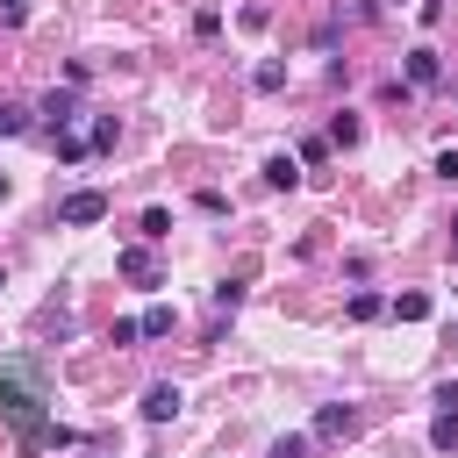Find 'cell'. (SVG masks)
Returning a JSON list of instances; mask_svg holds the SVG:
<instances>
[{
	"mask_svg": "<svg viewBox=\"0 0 458 458\" xmlns=\"http://www.w3.org/2000/svg\"><path fill=\"white\" fill-rule=\"evenodd\" d=\"M329 157V136H301V165H322Z\"/></svg>",
	"mask_w": 458,
	"mask_h": 458,
	"instance_id": "19",
	"label": "cell"
},
{
	"mask_svg": "<svg viewBox=\"0 0 458 458\" xmlns=\"http://www.w3.org/2000/svg\"><path fill=\"white\" fill-rule=\"evenodd\" d=\"M265 186H279V193H286V186H301V157L272 150V157H265Z\"/></svg>",
	"mask_w": 458,
	"mask_h": 458,
	"instance_id": "8",
	"label": "cell"
},
{
	"mask_svg": "<svg viewBox=\"0 0 458 458\" xmlns=\"http://www.w3.org/2000/svg\"><path fill=\"white\" fill-rule=\"evenodd\" d=\"M236 301H243V279H222V286H215V308H222V315H229V308H236Z\"/></svg>",
	"mask_w": 458,
	"mask_h": 458,
	"instance_id": "21",
	"label": "cell"
},
{
	"mask_svg": "<svg viewBox=\"0 0 458 458\" xmlns=\"http://www.w3.org/2000/svg\"><path fill=\"white\" fill-rule=\"evenodd\" d=\"M50 143H57V157H64V165H79V157H86V136H72V129H64V136H50Z\"/></svg>",
	"mask_w": 458,
	"mask_h": 458,
	"instance_id": "17",
	"label": "cell"
},
{
	"mask_svg": "<svg viewBox=\"0 0 458 458\" xmlns=\"http://www.w3.org/2000/svg\"><path fill=\"white\" fill-rule=\"evenodd\" d=\"M114 136H122V129H114V114H100V122L86 129V150H114Z\"/></svg>",
	"mask_w": 458,
	"mask_h": 458,
	"instance_id": "13",
	"label": "cell"
},
{
	"mask_svg": "<svg viewBox=\"0 0 458 458\" xmlns=\"http://www.w3.org/2000/svg\"><path fill=\"white\" fill-rule=\"evenodd\" d=\"M193 36H200V43H208V36H222V14H215V7H200V14H193Z\"/></svg>",
	"mask_w": 458,
	"mask_h": 458,
	"instance_id": "18",
	"label": "cell"
},
{
	"mask_svg": "<svg viewBox=\"0 0 458 458\" xmlns=\"http://www.w3.org/2000/svg\"><path fill=\"white\" fill-rule=\"evenodd\" d=\"M100 215H107V193H100V186H79V193L57 200V222H64V229H93Z\"/></svg>",
	"mask_w": 458,
	"mask_h": 458,
	"instance_id": "2",
	"label": "cell"
},
{
	"mask_svg": "<svg viewBox=\"0 0 458 458\" xmlns=\"http://www.w3.org/2000/svg\"><path fill=\"white\" fill-rule=\"evenodd\" d=\"M372 315H386V301L379 293H351V322H372Z\"/></svg>",
	"mask_w": 458,
	"mask_h": 458,
	"instance_id": "16",
	"label": "cell"
},
{
	"mask_svg": "<svg viewBox=\"0 0 458 458\" xmlns=\"http://www.w3.org/2000/svg\"><path fill=\"white\" fill-rule=\"evenodd\" d=\"M172 322H179V315L157 301V308H143V315H136V336H172Z\"/></svg>",
	"mask_w": 458,
	"mask_h": 458,
	"instance_id": "9",
	"label": "cell"
},
{
	"mask_svg": "<svg viewBox=\"0 0 458 458\" xmlns=\"http://www.w3.org/2000/svg\"><path fill=\"white\" fill-rule=\"evenodd\" d=\"M422 315H429V293H401L394 301V322H422Z\"/></svg>",
	"mask_w": 458,
	"mask_h": 458,
	"instance_id": "14",
	"label": "cell"
},
{
	"mask_svg": "<svg viewBox=\"0 0 458 458\" xmlns=\"http://www.w3.org/2000/svg\"><path fill=\"white\" fill-rule=\"evenodd\" d=\"M451 250H458V215H451Z\"/></svg>",
	"mask_w": 458,
	"mask_h": 458,
	"instance_id": "25",
	"label": "cell"
},
{
	"mask_svg": "<svg viewBox=\"0 0 458 458\" xmlns=\"http://www.w3.org/2000/svg\"><path fill=\"white\" fill-rule=\"evenodd\" d=\"M72 114H79V100H72V93H50V100H43V129H50V136H64V129H72Z\"/></svg>",
	"mask_w": 458,
	"mask_h": 458,
	"instance_id": "7",
	"label": "cell"
},
{
	"mask_svg": "<svg viewBox=\"0 0 458 458\" xmlns=\"http://www.w3.org/2000/svg\"><path fill=\"white\" fill-rule=\"evenodd\" d=\"M250 86H258V93H279V86H286V64H279V57H265V64L250 72Z\"/></svg>",
	"mask_w": 458,
	"mask_h": 458,
	"instance_id": "11",
	"label": "cell"
},
{
	"mask_svg": "<svg viewBox=\"0 0 458 458\" xmlns=\"http://www.w3.org/2000/svg\"><path fill=\"white\" fill-rule=\"evenodd\" d=\"M114 272H122V279H136V286H157V258H150L143 243H129V250H114Z\"/></svg>",
	"mask_w": 458,
	"mask_h": 458,
	"instance_id": "4",
	"label": "cell"
},
{
	"mask_svg": "<svg viewBox=\"0 0 458 458\" xmlns=\"http://www.w3.org/2000/svg\"><path fill=\"white\" fill-rule=\"evenodd\" d=\"M0 21L14 29V21H29V0H0Z\"/></svg>",
	"mask_w": 458,
	"mask_h": 458,
	"instance_id": "24",
	"label": "cell"
},
{
	"mask_svg": "<svg viewBox=\"0 0 458 458\" xmlns=\"http://www.w3.org/2000/svg\"><path fill=\"white\" fill-rule=\"evenodd\" d=\"M36 122H29V107L21 100H0V136H29Z\"/></svg>",
	"mask_w": 458,
	"mask_h": 458,
	"instance_id": "10",
	"label": "cell"
},
{
	"mask_svg": "<svg viewBox=\"0 0 458 458\" xmlns=\"http://www.w3.org/2000/svg\"><path fill=\"white\" fill-rule=\"evenodd\" d=\"M451 408H458V379H444V386H437V415H451Z\"/></svg>",
	"mask_w": 458,
	"mask_h": 458,
	"instance_id": "23",
	"label": "cell"
},
{
	"mask_svg": "<svg viewBox=\"0 0 458 458\" xmlns=\"http://www.w3.org/2000/svg\"><path fill=\"white\" fill-rule=\"evenodd\" d=\"M444 79V64H437V50L422 43V50H408V86H437Z\"/></svg>",
	"mask_w": 458,
	"mask_h": 458,
	"instance_id": "6",
	"label": "cell"
},
{
	"mask_svg": "<svg viewBox=\"0 0 458 458\" xmlns=\"http://www.w3.org/2000/svg\"><path fill=\"white\" fill-rule=\"evenodd\" d=\"M358 136H365V129H358V114H336V122H329V143H344V150H351Z\"/></svg>",
	"mask_w": 458,
	"mask_h": 458,
	"instance_id": "15",
	"label": "cell"
},
{
	"mask_svg": "<svg viewBox=\"0 0 458 458\" xmlns=\"http://www.w3.org/2000/svg\"><path fill=\"white\" fill-rule=\"evenodd\" d=\"M143 236H172V215L165 208H143Z\"/></svg>",
	"mask_w": 458,
	"mask_h": 458,
	"instance_id": "20",
	"label": "cell"
},
{
	"mask_svg": "<svg viewBox=\"0 0 458 458\" xmlns=\"http://www.w3.org/2000/svg\"><path fill=\"white\" fill-rule=\"evenodd\" d=\"M179 401H186V394H179L172 379H157V386H143V422H172V415H179Z\"/></svg>",
	"mask_w": 458,
	"mask_h": 458,
	"instance_id": "5",
	"label": "cell"
},
{
	"mask_svg": "<svg viewBox=\"0 0 458 458\" xmlns=\"http://www.w3.org/2000/svg\"><path fill=\"white\" fill-rule=\"evenodd\" d=\"M265 458H308V437H279V444H272Z\"/></svg>",
	"mask_w": 458,
	"mask_h": 458,
	"instance_id": "22",
	"label": "cell"
},
{
	"mask_svg": "<svg viewBox=\"0 0 458 458\" xmlns=\"http://www.w3.org/2000/svg\"><path fill=\"white\" fill-rule=\"evenodd\" d=\"M0 422H7L29 451L72 444V429H50V372H43L36 358H0Z\"/></svg>",
	"mask_w": 458,
	"mask_h": 458,
	"instance_id": "1",
	"label": "cell"
},
{
	"mask_svg": "<svg viewBox=\"0 0 458 458\" xmlns=\"http://www.w3.org/2000/svg\"><path fill=\"white\" fill-rule=\"evenodd\" d=\"M0 286H7V272H0Z\"/></svg>",
	"mask_w": 458,
	"mask_h": 458,
	"instance_id": "26",
	"label": "cell"
},
{
	"mask_svg": "<svg viewBox=\"0 0 458 458\" xmlns=\"http://www.w3.org/2000/svg\"><path fill=\"white\" fill-rule=\"evenodd\" d=\"M429 444H437V451H458V408H451V415H437V422H429Z\"/></svg>",
	"mask_w": 458,
	"mask_h": 458,
	"instance_id": "12",
	"label": "cell"
},
{
	"mask_svg": "<svg viewBox=\"0 0 458 458\" xmlns=\"http://www.w3.org/2000/svg\"><path fill=\"white\" fill-rule=\"evenodd\" d=\"M351 437H358V408L329 401V408L315 415V444H351Z\"/></svg>",
	"mask_w": 458,
	"mask_h": 458,
	"instance_id": "3",
	"label": "cell"
}]
</instances>
